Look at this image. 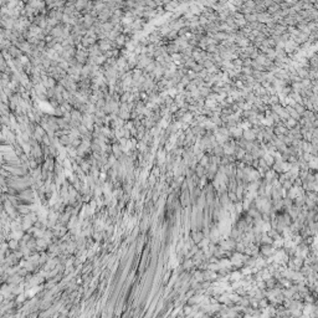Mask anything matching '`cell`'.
I'll list each match as a JSON object with an SVG mask.
<instances>
[{
    "label": "cell",
    "mask_w": 318,
    "mask_h": 318,
    "mask_svg": "<svg viewBox=\"0 0 318 318\" xmlns=\"http://www.w3.org/2000/svg\"><path fill=\"white\" fill-rule=\"evenodd\" d=\"M244 135H245V138H246L247 140H254V138H255V134H254L252 131H245Z\"/></svg>",
    "instance_id": "cell-1"
}]
</instances>
